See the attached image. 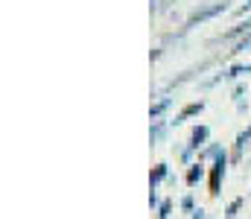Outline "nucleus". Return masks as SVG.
I'll return each instance as SVG.
<instances>
[{
  "label": "nucleus",
  "mask_w": 251,
  "mask_h": 219,
  "mask_svg": "<svg viewBox=\"0 0 251 219\" xmlns=\"http://www.w3.org/2000/svg\"><path fill=\"white\" fill-rule=\"evenodd\" d=\"M222 9H225V3L207 6V9H201V12H193V15H190V24H196V21H204V18H210V15H216V12H222Z\"/></svg>",
  "instance_id": "1"
}]
</instances>
